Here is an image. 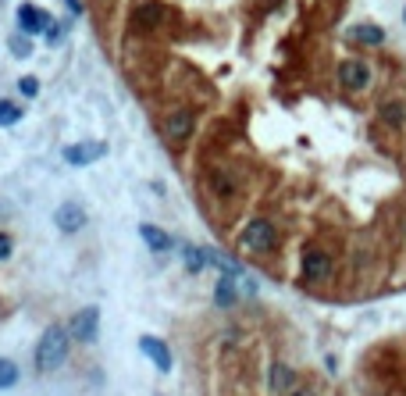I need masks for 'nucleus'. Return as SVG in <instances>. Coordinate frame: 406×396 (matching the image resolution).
<instances>
[{
	"mask_svg": "<svg viewBox=\"0 0 406 396\" xmlns=\"http://www.w3.org/2000/svg\"><path fill=\"white\" fill-rule=\"evenodd\" d=\"M65 357H68V332L54 325V328L43 332V340L36 346V368L40 372H54Z\"/></svg>",
	"mask_w": 406,
	"mask_h": 396,
	"instance_id": "nucleus-1",
	"label": "nucleus"
},
{
	"mask_svg": "<svg viewBox=\"0 0 406 396\" xmlns=\"http://www.w3.org/2000/svg\"><path fill=\"white\" fill-rule=\"evenodd\" d=\"M242 247L246 250H271L274 247V225L271 222H249L242 232Z\"/></svg>",
	"mask_w": 406,
	"mask_h": 396,
	"instance_id": "nucleus-2",
	"label": "nucleus"
},
{
	"mask_svg": "<svg viewBox=\"0 0 406 396\" xmlns=\"http://www.w3.org/2000/svg\"><path fill=\"white\" fill-rule=\"evenodd\" d=\"M18 25H22V33L25 36H36V33H50V15L47 11H40L36 4H22L18 8Z\"/></svg>",
	"mask_w": 406,
	"mask_h": 396,
	"instance_id": "nucleus-3",
	"label": "nucleus"
},
{
	"mask_svg": "<svg viewBox=\"0 0 406 396\" xmlns=\"http://www.w3.org/2000/svg\"><path fill=\"white\" fill-rule=\"evenodd\" d=\"M97 328H100V311L97 307H82L75 314V321H72V336L79 343H93L97 340Z\"/></svg>",
	"mask_w": 406,
	"mask_h": 396,
	"instance_id": "nucleus-4",
	"label": "nucleus"
},
{
	"mask_svg": "<svg viewBox=\"0 0 406 396\" xmlns=\"http://www.w3.org/2000/svg\"><path fill=\"white\" fill-rule=\"evenodd\" d=\"M338 82L346 86V89H367V82H370V68L364 65V61H342L338 65Z\"/></svg>",
	"mask_w": 406,
	"mask_h": 396,
	"instance_id": "nucleus-5",
	"label": "nucleus"
},
{
	"mask_svg": "<svg viewBox=\"0 0 406 396\" xmlns=\"http://www.w3.org/2000/svg\"><path fill=\"white\" fill-rule=\"evenodd\" d=\"M107 154V143H75V146H65V161L82 168V165H93Z\"/></svg>",
	"mask_w": 406,
	"mask_h": 396,
	"instance_id": "nucleus-6",
	"label": "nucleus"
},
{
	"mask_svg": "<svg viewBox=\"0 0 406 396\" xmlns=\"http://www.w3.org/2000/svg\"><path fill=\"white\" fill-rule=\"evenodd\" d=\"M328 275H331V257L325 250H306V257H303V279L321 282Z\"/></svg>",
	"mask_w": 406,
	"mask_h": 396,
	"instance_id": "nucleus-7",
	"label": "nucleus"
},
{
	"mask_svg": "<svg viewBox=\"0 0 406 396\" xmlns=\"http://www.w3.org/2000/svg\"><path fill=\"white\" fill-rule=\"evenodd\" d=\"M139 350L153 360V368H157V372H171V350H168V343L153 340V336H143L139 340Z\"/></svg>",
	"mask_w": 406,
	"mask_h": 396,
	"instance_id": "nucleus-8",
	"label": "nucleus"
},
{
	"mask_svg": "<svg viewBox=\"0 0 406 396\" xmlns=\"http://www.w3.org/2000/svg\"><path fill=\"white\" fill-rule=\"evenodd\" d=\"M54 222H57L61 232H79V229L86 225V211H82L79 204H61V207L54 211Z\"/></svg>",
	"mask_w": 406,
	"mask_h": 396,
	"instance_id": "nucleus-9",
	"label": "nucleus"
},
{
	"mask_svg": "<svg viewBox=\"0 0 406 396\" xmlns=\"http://www.w3.org/2000/svg\"><path fill=\"white\" fill-rule=\"evenodd\" d=\"M193 125H196V118H193L189 111H175V114L164 118V132H168L175 143L185 139V136H193Z\"/></svg>",
	"mask_w": 406,
	"mask_h": 396,
	"instance_id": "nucleus-10",
	"label": "nucleus"
},
{
	"mask_svg": "<svg viewBox=\"0 0 406 396\" xmlns=\"http://www.w3.org/2000/svg\"><path fill=\"white\" fill-rule=\"evenodd\" d=\"M139 236H143V243L153 254H168L171 250V236L164 229H157V225H139Z\"/></svg>",
	"mask_w": 406,
	"mask_h": 396,
	"instance_id": "nucleus-11",
	"label": "nucleus"
},
{
	"mask_svg": "<svg viewBox=\"0 0 406 396\" xmlns=\"http://www.w3.org/2000/svg\"><path fill=\"white\" fill-rule=\"evenodd\" d=\"M132 22H136L139 29H153V25L164 22V8H161V4H143V8H136Z\"/></svg>",
	"mask_w": 406,
	"mask_h": 396,
	"instance_id": "nucleus-12",
	"label": "nucleus"
},
{
	"mask_svg": "<svg viewBox=\"0 0 406 396\" xmlns=\"http://www.w3.org/2000/svg\"><path fill=\"white\" fill-rule=\"evenodd\" d=\"M350 40L378 47V43H385V29H378V25H353L350 29Z\"/></svg>",
	"mask_w": 406,
	"mask_h": 396,
	"instance_id": "nucleus-13",
	"label": "nucleus"
},
{
	"mask_svg": "<svg viewBox=\"0 0 406 396\" xmlns=\"http://www.w3.org/2000/svg\"><path fill=\"white\" fill-rule=\"evenodd\" d=\"M214 300H217V307H232V303H235V279H221V282H217Z\"/></svg>",
	"mask_w": 406,
	"mask_h": 396,
	"instance_id": "nucleus-14",
	"label": "nucleus"
},
{
	"mask_svg": "<svg viewBox=\"0 0 406 396\" xmlns=\"http://www.w3.org/2000/svg\"><path fill=\"white\" fill-rule=\"evenodd\" d=\"M182 261H185V268H189V271H203L207 250H200V247H182Z\"/></svg>",
	"mask_w": 406,
	"mask_h": 396,
	"instance_id": "nucleus-15",
	"label": "nucleus"
},
{
	"mask_svg": "<svg viewBox=\"0 0 406 396\" xmlns=\"http://www.w3.org/2000/svg\"><path fill=\"white\" fill-rule=\"evenodd\" d=\"M289 386H292V372L286 368V364H274V368H271V389L282 393V389H289Z\"/></svg>",
	"mask_w": 406,
	"mask_h": 396,
	"instance_id": "nucleus-16",
	"label": "nucleus"
},
{
	"mask_svg": "<svg viewBox=\"0 0 406 396\" xmlns=\"http://www.w3.org/2000/svg\"><path fill=\"white\" fill-rule=\"evenodd\" d=\"M15 382H18V368H15V360L0 357V389H11Z\"/></svg>",
	"mask_w": 406,
	"mask_h": 396,
	"instance_id": "nucleus-17",
	"label": "nucleus"
},
{
	"mask_svg": "<svg viewBox=\"0 0 406 396\" xmlns=\"http://www.w3.org/2000/svg\"><path fill=\"white\" fill-rule=\"evenodd\" d=\"M22 111L25 107H18L11 100H0V125H15V121H22Z\"/></svg>",
	"mask_w": 406,
	"mask_h": 396,
	"instance_id": "nucleus-18",
	"label": "nucleus"
},
{
	"mask_svg": "<svg viewBox=\"0 0 406 396\" xmlns=\"http://www.w3.org/2000/svg\"><path fill=\"white\" fill-rule=\"evenodd\" d=\"M382 118L389 121V125H403V121H406V107L403 104H385L382 107Z\"/></svg>",
	"mask_w": 406,
	"mask_h": 396,
	"instance_id": "nucleus-19",
	"label": "nucleus"
},
{
	"mask_svg": "<svg viewBox=\"0 0 406 396\" xmlns=\"http://www.w3.org/2000/svg\"><path fill=\"white\" fill-rule=\"evenodd\" d=\"M11 54H15V57H29V54H33V43H29V36H11Z\"/></svg>",
	"mask_w": 406,
	"mask_h": 396,
	"instance_id": "nucleus-20",
	"label": "nucleus"
},
{
	"mask_svg": "<svg viewBox=\"0 0 406 396\" xmlns=\"http://www.w3.org/2000/svg\"><path fill=\"white\" fill-rule=\"evenodd\" d=\"M18 89H22V97H36V93H40V82H36V75H25V79H18Z\"/></svg>",
	"mask_w": 406,
	"mask_h": 396,
	"instance_id": "nucleus-21",
	"label": "nucleus"
},
{
	"mask_svg": "<svg viewBox=\"0 0 406 396\" xmlns=\"http://www.w3.org/2000/svg\"><path fill=\"white\" fill-rule=\"evenodd\" d=\"M8 254H11V239H8L4 232H0V261H4Z\"/></svg>",
	"mask_w": 406,
	"mask_h": 396,
	"instance_id": "nucleus-22",
	"label": "nucleus"
},
{
	"mask_svg": "<svg viewBox=\"0 0 406 396\" xmlns=\"http://www.w3.org/2000/svg\"><path fill=\"white\" fill-rule=\"evenodd\" d=\"M65 4H68L72 15H82V0H65Z\"/></svg>",
	"mask_w": 406,
	"mask_h": 396,
	"instance_id": "nucleus-23",
	"label": "nucleus"
},
{
	"mask_svg": "<svg viewBox=\"0 0 406 396\" xmlns=\"http://www.w3.org/2000/svg\"><path fill=\"white\" fill-rule=\"evenodd\" d=\"M292 396H314V393H310V389H296Z\"/></svg>",
	"mask_w": 406,
	"mask_h": 396,
	"instance_id": "nucleus-24",
	"label": "nucleus"
},
{
	"mask_svg": "<svg viewBox=\"0 0 406 396\" xmlns=\"http://www.w3.org/2000/svg\"><path fill=\"white\" fill-rule=\"evenodd\" d=\"M403 18H406V11H403Z\"/></svg>",
	"mask_w": 406,
	"mask_h": 396,
	"instance_id": "nucleus-25",
	"label": "nucleus"
}]
</instances>
